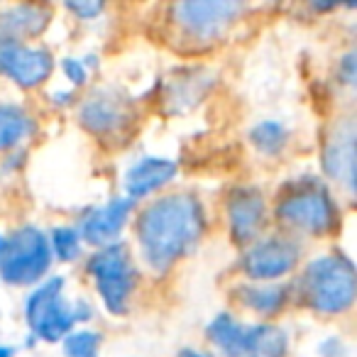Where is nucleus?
<instances>
[{
  "label": "nucleus",
  "mask_w": 357,
  "mask_h": 357,
  "mask_svg": "<svg viewBox=\"0 0 357 357\" xmlns=\"http://www.w3.org/2000/svg\"><path fill=\"white\" fill-rule=\"evenodd\" d=\"M89 272L96 282L105 308L115 316H123L128 311L130 296L135 289V267L128 250L118 243L103 245L98 255H93L89 264Z\"/></svg>",
  "instance_id": "obj_6"
},
{
  "label": "nucleus",
  "mask_w": 357,
  "mask_h": 357,
  "mask_svg": "<svg viewBox=\"0 0 357 357\" xmlns=\"http://www.w3.org/2000/svg\"><path fill=\"white\" fill-rule=\"evenodd\" d=\"M174 174H176V164L169 162V159H157V157L139 159L125 174V191H128L130 199H144L152 191L169 184L174 178Z\"/></svg>",
  "instance_id": "obj_14"
},
{
  "label": "nucleus",
  "mask_w": 357,
  "mask_h": 357,
  "mask_svg": "<svg viewBox=\"0 0 357 357\" xmlns=\"http://www.w3.org/2000/svg\"><path fill=\"white\" fill-rule=\"evenodd\" d=\"M208 337L228 357H250L252 355L255 326H243L228 313H220L208 326Z\"/></svg>",
  "instance_id": "obj_15"
},
{
  "label": "nucleus",
  "mask_w": 357,
  "mask_h": 357,
  "mask_svg": "<svg viewBox=\"0 0 357 357\" xmlns=\"http://www.w3.org/2000/svg\"><path fill=\"white\" fill-rule=\"evenodd\" d=\"M228 220L235 243H250L264 223V201L257 189H235L228 201Z\"/></svg>",
  "instance_id": "obj_10"
},
{
  "label": "nucleus",
  "mask_w": 357,
  "mask_h": 357,
  "mask_svg": "<svg viewBox=\"0 0 357 357\" xmlns=\"http://www.w3.org/2000/svg\"><path fill=\"white\" fill-rule=\"evenodd\" d=\"M130 211H132V199H115L103 208H96L89 218L81 223V235L86 243L91 245H110L118 233L123 230L125 220H128Z\"/></svg>",
  "instance_id": "obj_13"
},
{
  "label": "nucleus",
  "mask_w": 357,
  "mask_h": 357,
  "mask_svg": "<svg viewBox=\"0 0 357 357\" xmlns=\"http://www.w3.org/2000/svg\"><path fill=\"white\" fill-rule=\"evenodd\" d=\"M277 215L287 225L308 235H326L337 223V211L331 194L316 184H301L289 189L279 199Z\"/></svg>",
  "instance_id": "obj_5"
},
{
  "label": "nucleus",
  "mask_w": 357,
  "mask_h": 357,
  "mask_svg": "<svg viewBox=\"0 0 357 357\" xmlns=\"http://www.w3.org/2000/svg\"><path fill=\"white\" fill-rule=\"evenodd\" d=\"M50 240L37 228H20L3 240L0 250V277L13 287L35 284L50 269Z\"/></svg>",
  "instance_id": "obj_3"
},
{
  "label": "nucleus",
  "mask_w": 357,
  "mask_h": 357,
  "mask_svg": "<svg viewBox=\"0 0 357 357\" xmlns=\"http://www.w3.org/2000/svg\"><path fill=\"white\" fill-rule=\"evenodd\" d=\"M61 3H64L76 17H81V20H93V17H98L105 6V0H61Z\"/></svg>",
  "instance_id": "obj_22"
},
{
  "label": "nucleus",
  "mask_w": 357,
  "mask_h": 357,
  "mask_svg": "<svg viewBox=\"0 0 357 357\" xmlns=\"http://www.w3.org/2000/svg\"><path fill=\"white\" fill-rule=\"evenodd\" d=\"M64 74L69 76V81L71 84H84L86 81V66H84V61H79V59H66L64 61Z\"/></svg>",
  "instance_id": "obj_23"
},
{
  "label": "nucleus",
  "mask_w": 357,
  "mask_h": 357,
  "mask_svg": "<svg viewBox=\"0 0 357 357\" xmlns=\"http://www.w3.org/2000/svg\"><path fill=\"white\" fill-rule=\"evenodd\" d=\"M308 3H311V8L318 13H328L337 6H347V8L355 6V0H308Z\"/></svg>",
  "instance_id": "obj_24"
},
{
  "label": "nucleus",
  "mask_w": 357,
  "mask_h": 357,
  "mask_svg": "<svg viewBox=\"0 0 357 357\" xmlns=\"http://www.w3.org/2000/svg\"><path fill=\"white\" fill-rule=\"evenodd\" d=\"M176 357H204V355H201V352H196V350H181Z\"/></svg>",
  "instance_id": "obj_25"
},
{
  "label": "nucleus",
  "mask_w": 357,
  "mask_h": 357,
  "mask_svg": "<svg viewBox=\"0 0 357 357\" xmlns=\"http://www.w3.org/2000/svg\"><path fill=\"white\" fill-rule=\"evenodd\" d=\"M248 0H174V22L184 35L208 42L218 40L240 17Z\"/></svg>",
  "instance_id": "obj_7"
},
{
  "label": "nucleus",
  "mask_w": 357,
  "mask_h": 357,
  "mask_svg": "<svg viewBox=\"0 0 357 357\" xmlns=\"http://www.w3.org/2000/svg\"><path fill=\"white\" fill-rule=\"evenodd\" d=\"M245 306H250L257 313H274L284 306L287 289L284 287H245L243 291Z\"/></svg>",
  "instance_id": "obj_18"
},
{
  "label": "nucleus",
  "mask_w": 357,
  "mask_h": 357,
  "mask_svg": "<svg viewBox=\"0 0 357 357\" xmlns=\"http://www.w3.org/2000/svg\"><path fill=\"white\" fill-rule=\"evenodd\" d=\"M355 267L345 257H321L303 274L306 301L321 313H342L355 301Z\"/></svg>",
  "instance_id": "obj_2"
},
{
  "label": "nucleus",
  "mask_w": 357,
  "mask_h": 357,
  "mask_svg": "<svg viewBox=\"0 0 357 357\" xmlns=\"http://www.w3.org/2000/svg\"><path fill=\"white\" fill-rule=\"evenodd\" d=\"M204 208L191 194H169L149 204L137 220V238L149 267L167 269L201 240Z\"/></svg>",
  "instance_id": "obj_1"
},
{
  "label": "nucleus",
  "mask_w": 357,
  "mask_h": 357,
  "mask_svg": "<svg viewBox=\"0 0 357 357\" xmlns=\"http://www.w3.org/2000/svg\"><path fill=\"white\" fill-rule=\"evenodd\" d=\"M84 313H89L84 306L74 308L64 298V279L54 277L45 282L30 298H27L25 316L32 333L47 342H56L71 331L76 321Z\"/></svg>",
  "instance_id": "obj_4"
},
{
  "label": "nucleus",
  "mask_w": 357,
  "mask_h": 357,
  "mask_svg": "<svg viewBox=\"0 0 357 357\" xmlns=\"http://www.w3.org/2000/svg\"><path fill=\"white\" fill-rule=\"evenodd\" d=\"M100 335L93 331H76L64 335L66 357H98Z\"/></svg>",
  "instance_id": "obj_19"
},
{
  "label": "nucleus",
  "mask_w": 357,
  "mask_h": 357,
  "mask_svg": "<svg viewBox=\"0 0 357 357\" xmlns=\"http://www.w3.org/2000/svg\"><path fill=\"white\" fill-rule=\"evenodd\" d=\"M0 250H3V238H0Z\"/></svg>",
  "instance_id": "obj_27"
},
{
  "label": "nucleus",
  "mask_w": 357,
  "mask_h": 357,
  "mask_svg": "<svg viewBox=\"0 0 357 357\" xmlns=\"http://www.w3.org/2000/svg\"><path fill=\"white\" fill-rule=\"evenodd\" d=\"M0 357H13V350L10 347H0Z\"/></svg>",
  "instance_id": "obj_26"
},
{
  "label": "nucleus",
  "mask_w": 357,
  "mask_h": 357,
  "mask_svg": "<svg viewBox=\"0 0 357 357\" xmlns=\"http://www.w3.org/2000/svg\"><path fill=\"white\" fill-rule=\"evenodd\" d=\"M252 142L257 144V149H262V152L274 154L287 142V130L279 123H262L252 130Z\"/></svg>",
  "instance_id": "obj_20"
},
{
  "label": "nucleus",
  "mask_w": 357,
  "mask_h": 357,
  "mask_svg": "<svg viewBox=\"0 0 357 357\" xmlns=\"http://www.w3.org/2000/svg\"><path fill=\"white\" fill-rule=\"evenodd\" d=\"M81 123L96 135H110L128 123V105L113 91L93 93L81 108Z\"/></svg>",
  "instance_id": "obj_12"
},
{
  "label": "nucleus",
  "mask_w": 357,
  "mask_h": 357,
  "mask_svg": "<svg viewBox=\"0 0 357 357\" xmlns=\"http://www.w3.org/2000/svg\"><path fill=\"white\" fill-rule=\"evenodd\" d=\"M52 245H54V252L59 255V259H64V262L79 257L81 243H79V235H76L71 228H56L54 243Z\"/></svg>",
  "instance_id": "obj_21"
},
{
  "label": "nucleus",
  "mask_w": 357,
  "mask_h": 357,
  "mask_svg": "<svg viewBox=\"0 0 357 357\" xmlns=\"http://www.w3.org/2000/svg\"><path fill=\"white\" fill-rule=\"evenodd\" d=\"M32 120L17 105H0V149H10L30 135Z\"/></svg>",
  "instance_id": "obj_17"
},
{
  "label": "nucleus",
  "mask_w": 357,
  "mask_h": 357,
  "mask_svg": "<svg viewBox=\"0 0 357 357\" xmlns=\"http://www.w3.org/2000/svg\"><path fill=\"white\" fill-rule=\"evenodd\" d=\"M296 262H298L296 245L291 240L272 238L250 248V252L245 255L243 267L248 272V277L267 282V279H279L284 274H289Z\"/></svg>",
  "instance_id": "obj_9"
},
{
  "label": "nucleus",
  "mask_w": 357,
  "mask_h": 357,
  "mask_svg": "<svg viewBox=\"0 0 357 357\" xmlns=\"http://www.w3.org/2000/svg\"><path fill=\"white\" fill-rule=\"evenodd\" d=\"M50 22V10L37 3H20L0 15V37L20 40V37H37Z\"/></svg>",
  "instance_id": "obj_16"
},
{
  "label": "nucleus",
  "mask_w": 357,
  "mask_h": 357,
  "mask_svg": "<svg viewBox=\"0 0 357 357\" xmlns=\"http://www.w3.org/2000/svg\"><path fill=\"white\" fill-rule=\"evenodd\" d=\"M0 71L22 89H35L52 74V54L0 37Z\"/></svg>",
  "instance_id": "obj_8"
},
{
  "label": "nucleus",
  "mask_w": 357,
  "mask_h": 357,
  "mask_svg": "<svg viewBox=\"0 0 357 357\" xmlns=\"http://www.w3.org/2000/svg\"><path fill=\"white\" fill-rule=\"evenodd\" d=\"M323 162H326V172L335 181L345 184L350 191L355 189V128L352 123H340L333 130Z\"/></svg>",
  "instance_id": "obj_11"
}]
</instances>
